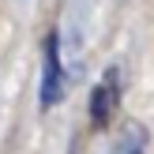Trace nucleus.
<instances>
[{
	"mask_svg": "<svg viewBox=\"0 0 154 154\" xmlns=\"http://www.w3.org/2000/svg\"><path fill=\"white\" fill-rule=\"evenodd\" d=\"M109 154H147V128L143 124H128L117 135V143H113Z\"/></svg>",
	"mask_w": 154,
	"mask_h": 154,
	"instance_id": "7ed1b4c3",
	"label": "nucleus"
},
{
	"mask_svg": "<svg viewBox=\"0 0 154 154\" xmlns=\"http://www.w3.org/2000/svg\"><path fill=\"white\" fill-rule=\"evenodd\" d=\"M68 79H64V64H60V38L49 34L45 38V49H42V109H53V105L64 98Z\"/></svg>",
	"mask_w": 154,
	"mask_h": 154,
	"instance_id": "f03ea898",
	"label": "nucleus"
},
{
	"mask_svg": "<svg viewBox=\"0 0 154 154\" xmlns=\"http://www.w3.org/2000/svg\"><path fill=\"white\" fill-rule=\"evenodd\" d=\"M120 98H124V75L113 64V68H105L98 87L90 90V124L94 128H109L113 117H117V109H120Z\"/></svg>",
	"mask_w": 154,
	"mask_h": 154,
	"instance_id": "f257e3e1",
	"label": "nucleus"
}]
</instances>
